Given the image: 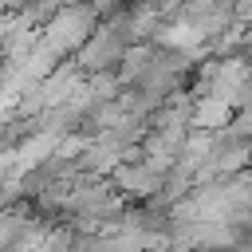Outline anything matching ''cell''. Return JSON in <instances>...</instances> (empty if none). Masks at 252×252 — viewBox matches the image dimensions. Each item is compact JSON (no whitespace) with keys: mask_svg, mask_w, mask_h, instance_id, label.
<instances>
[{"mask_svg":"<svg viewBox=\"0 0 252 252\" xmlns=\"http://www.w3.org/2000/svg\"><path fill=\"white\" fill-rule=\"evenodd\" d=\"M114 185L126 193V197H150L165 185L161 173H154L146 161H126L122 169H114Z\"/></svg>","mask_w":252,"mask_h":252,"instance_id":"3","label":"cell"},{"mask_svg":"<svg viewBox=\"0 0 252 252\" xmlns=\"http://www.w3.org/2000/svg\"><path fill=\"white\" fill-rule=\"evenodd\" d=\"M91 32H94V8H63V12L51 20V28H47V39H43V43H47L55 55H63V51L87 47Z\"/></svg>","mask_w":252,"mask_h":252,"instance_id":"1","label":"cell"},{"mask_svg":"<svg viewBox=\"0 0 252 252\" xmlns=\"http://www.w3.org/2000/svg\"><path fill=\"white\" fill-rule=\"evenodd\" d=\"M150 67H154V51H150L146 43H138V47H126V55H122V79L138 83V79H142Z\"/></svg>","mask_w":252,"mask_h":252,"instance_id":"4","label":"cell"},{"mask_svg":"<svg viewBox=\"0 0 252 252\" xmlns=\"http://www.w3.org/2000/svg\"><path fill=\"white\" fill-rule=\"evenodd\" d=\"M232 114L236 106L228 98H217V94H201L193 98V114H189V126L193 130H205V134H217L220 126H232Z\"/></svg>","mask_w":252,"mask_h":252,"instance_id":"2","label":"cell"}]
</instances>
